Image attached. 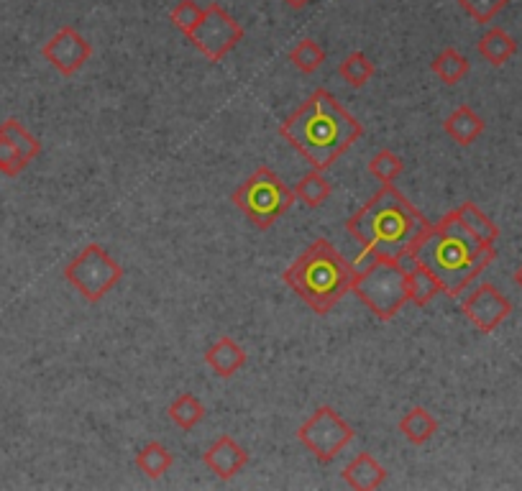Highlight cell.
<instances>
[{"instance_id": "8", "label": "cell", "mask_w": 522, "mask_h": 491, "mask_svg": "<svg viewBox=\"0 0 522 491\" xmlns=\"http://www.w3.org/2000/svg\"><path fill=\"white\" fill-rule=\"evenodd\" d=\"M356 430L333 410L331 405H323L302 422L297 430L300 440L320 463H333L343 453L346 445L354 443Z\"/></svg>"}, {"instance_id": "5", "label": "cell", "mask_w": 522, "mask_h": 491, "mask_svg": "<svg viewBox=\"0 0 522 491\" xmlns=\"http://www.w3.org/2000/svg\"><path fill=\"white\" fill-rule=\"evenodd\" d=\"M351 292L374 318L389 323L410 302L407 269L397 259H372L364 269H356Z\"/></svg>"}, {"instance_id": "30", "label": "cell", "mask_w": 522, "mask_h": 491, "mask_svg": "<svg viewBox=\"0 0 522 491\" xmlns=\"http://www.w3.org/2000/svg\"><path fill=\"white\" fill-rule=\"evenodd\" d=\"M26 167H29V162L21 156V151L0 133V172L6 177H18Z\"/></svg>"}, {"instance_id": "2", "label": "cell", "mask_w": 522, "mask_h": 491, "mask_svg": "<svg viewBox=\"0 0 522 491\" xmlns=\"http://www.w3.org/2000/svg\"><path fill=\"white\" fill-rule=\"evenodd\" d=\"M279 136L310 167L328 172L364 136V126L320 87L279 126Z\"/></svg>"}, {"instance_id": "32", "label": "cell", "mask_w": 522, "mask_h": 491, "mask_svg": "<svg viewBox=\"0 0 522 491\" xmlns=\"http://www.w3.org/2000/svg\"><path fill=\"white\" fill-rule=\"evenodd\" d=\"M512 279H515V284H517V287L522 289V264L517 266V272H515V277H512Z\"/></svg>"}, {"instance_id": "3", "label": "cell", "mask_w": 522, "mask_h": 491, "mask_svg": "<svg viewBox=\"0 0 522 491\" xmlns=\"http://www.w3.org/2000/svg\"><path fill=\"white\" fill-rule=\"evenodd\" d=\"M407 259L425 266L441 282L443 295L459 297L497 259V249L476 241L451 210L412 246Z\"/></svg>"}, {"instance_id": "11", "label": "cell", "mask_w": 522, "mask_h": 491, "mask_svg": "<svg viewBox=\"0 0 522 491\" xmlns=\"http://www.w3.org/2000/svg\"><path fill=\"white\" fill-rule=\"evenodd\" d=\"M461 312L471 325L482 333H494L499 325L512 315V302L499 292L494 284H479V287L461 302Z\"/></svg>"}, {"instance_id": "4", "label": "cell", "mask_w": 522, "mask_h": 491, "mask_svg": "<svg viewBox=\"0 0 522 491\" xmlns=\"http://www.w3.org/2000/svg\"><path fill=\"white\" fill-rule=\"evenodd\" d=\"M356 266L343 259L328 238H315L285 269L282 282L300 297L315 315H328L351 292Z\"/></svg>"}, {"instance_id": "22", "label": "cell", "mask_w": 522, "mask_h": 491, "mask_svg": "<svg viewBox=\"0 0 522 491\" xmlns=\"http://www.w3.org/2000/svg\"><path fill=\"white\" fill-rule=\"evenodd\" d=\"M167 415H169V420L177 425V428L185 430V433H190V430H195L200 422H203L205 405L192 392H185L167 407Z\"/></svg>"}, {"instance_id": "31", "label": "cell", "mask_w": 522, "mask_h": 491, "mask_svg": "<svg viewBox=\"0 0 522 491\" xmlns=\"http://www.w3.org/2000/svg\"><path fill=\"white\" fill-rule=\"evenodd\" d=\"M282 3H285V6H290L292 11H302V8L310 6L313 0H282Z\"/></svg>"}, {"instance_id": "16", "label": "cell", "mask_w": 522, "mask_h": 491, "mask_svg": "<svg viewBox=\"0 0 522 491\" xmlns=\"http://www.w3.org/2000/svg\"><path fill=\"white\" fill-rule=\"evenodd\" d=\"M453 215L459 218L461 226H464L479 243H484V246H494V243H497V223H494L487 213H482V208H476V203H464L461 208L453 210Z\"/></svg>"}, {"instance_id": "12", "label": "cell", "mask_w": 522, "mask_h": 491, "mask_svg": "<svg viewBox=\"0 0 522 491\" xmlns=\"http://www.w3.org/2000/svg\"><path fill=\"white\" fill-rule=\"evenodd\" d=\"M203 463L221 481H231L249 466V453H246L244 445L236 443L231 435H221V438L215 440L208 451L203 453Z\"/></svg>"}, {"instance_id": "26", "label": "cell", "mask_w": 522, "mask_h": 491, "mask_svg": "<svg viewBox=\"0 0 522 491\" xmlns=\"http://www.w3.org/2000/svg\"><path fill=\"white\" fill-rule=\"evenodd\" d=\"M374 72H377V64L366 57L364 52L348 54V57L341 62V67H338V75H341L351 87L369 85V80L374 77Z\"/></svg>"}, {"instance_id": "29", "label": "cell", "mask_w": 522, "mask_h": 491, "mask_svg": "<svg viewBox=\"0 0 522 491\" xmlns=\"http://www.w3.org/2000/svg\"><path fill=\"white\" fill-rule=\"evenodd\" d=\"M459 6L476 24H492L494 18L510 6V0H459Z\"/></svg>"}, {"instance_id": "24", "label": "cell", "mask_w": 522, "mask_h": 491, "mask_svg": "<svg viewBox=\"0 0 522 491\" xmlns=\"http://www.w3.org/2000/svg\"><path fill=\"white\" fill-rule=\"evenodd\" d=\"M0 133L21 151V156H24L29 164L41 154V141L36 139V136H31L24 123L16 121V118H6V121L0 123Z\"/></svg>"}, {"instance_id": "1", "label": "cell", "mask_w": 522, "mask_h": 491, "mask_svg": "<svg viewBox=\"0 0 522 491\" xmlns=\"http://www.w3.org/2000/svg\"><path fill=\"white\" fill-rule=\"evenodd\" d=\"M346 228L361 246V266L372 259H407L433 223L395 185H382L346 220Z\"/></svg>"}, {"instance_id": "9", "label": "cell", "mask_w": 522, "mask_h": 491, "mask_svg": "<svg viewBox=\"0 0 522 491\" xmlns=\"http://www.w3.org/2000/svg\"><path fill=\"white\" fill-rule=\"evenodd\" d=\"M246 36L244 26L233 21L231 13L221 3H210L203 13V21L192 31V47L198 49L208 62H221Z\"/></svg>"}, {"instance_id": "18", "label": "cell", "mask_w": 522, "mask_h": 491, "mask_svg": "<svg viewBox=\"0 0 522 491\" xmlns=\"http://www.w3.org/2000/svg\"><path fill=\"white\" fill-rule=\"evenodd\" d=\"M400 433L405 435L412 445H425L438 433V420H435L433 412H428L425 407H412L400 420Z\"/></svg>"}, {"instance_id": "20", "label": "cell", "mask_w": 522, "mask_h": 491, "mask_svg": "<svg viewBox=\"0 0 522 491\" xmlns=\"http://www.w3.org/2000/svg\"><path fill=\"white\" fill-rule=\"evenodd\" d=\"M174 456L169 453V448L159 440H149V443L136 453V468H139L141 474L149 476V479H162L167 474L169 468H172Z\"/></svg>"}, {"instance_id": "17", "label": "cell", "mask_w": 522, "mask_h": 491, "mask_svg": "<svg viewBox=\"0 0 522 491\" xmlns=\"http://www.w3.org/2000/svg\"><path fill=\"white\" fill-rule=\"evenodd\" d=\"M476 49H479L482 59H487L492 67H502V64H507L517 54V41L512 39L505 29L492 26V29L479 39Z\"/></svg>"}, {"instance_id": "23", "label": "cell", "mask_w": 522, "mask_h": 491, "mask_svg": "<svg viewBox=\"0 0 522 491\" xmlns=\"http://www.w3.org/2000/svg\"><path fill=\"white\" fill-rule=\"evenodd\" d=\"M331 195H333L331 180H328L323 172H318V169L305 174V177L295 185V197L310 210L320 208V205H323Z\"/></svg>"}, {"instance_id": "10", "label": "cell", "mask_w": 522, "mask_h": 491, "mask_svg": "<svg viewBox=\"0 0 522 491\" xmlns=\"http://www.w3.org/2000/svg\"><path fill=\"white\" fill-rule=\"evenodd\" d=\"M41 54H44V59L52 64L59 75L72 77L90 62V57H93V44H90L75 26H62V29L41 47Z\"/></svg>"}, {"instance_id": "27", "label": "cell", "mask_w": 522, "mask_h": 491, "mask_svg": "<svg viewBox=\"0 0 522 491\" xmlns=\"http://www.w3.org/2000/svg\"><path fill=\"white\" fill-rule=\"evenodd\" d=\"M405 169V162L392 149H382L369 159V174L382 185H395V180Z\"/></svg>"}, {"instance_id": "21", "label": "cell", "mask_w": 522, "mask_h": 491, "mask_svg": "<svg viewBox=\"0 0 522 491\" xmlns=\"http://www.w3.org/2000/svg\"><path fill=\"white\" fill-rule=\"evenodd\" d=\"M430 70H433V75L438 77L443 85H459V82L469 75L471 64L459 49L448 47L430 62Z\"/></svg>"}, {"instance_id": "14", "label": "cell", "mask_w": 522, "mask_h": 491, "mask_svg": "<svg viewBox=\"0 0 522 491\" xmlns=\"http://www.w3.org/2000/svg\"><path fill=\"white\" fill-rule=\"evenodd\" d=\"M343 481L356 491H374L387 481V468L372 453H359L343 468Z\"/></svg>"}, {"instance_id": "25", "label": "cell", "mask_w": 522, "mask_h": 491, "mask_svg": "<svg viewBox=\"0 0 522 491\" xmlns=\"http://www.w3.org/2000/svg\"><path fill=\"white\" fill-rule=\"evenodd\" d=\"M290 62L297 72H302V75H313V72H318L320 67H323L325 49L320 47L315 39H302L292 47Z\"/></svg>"}, {"instance_id": "15", "label": "cell", "mask_w": 522, "mask_h": 491, "mask_svg": "<svg viewBox=\"0 0 522 491\" xmlns=\"http://www.w3.org/2000/svg\"><path fill=\"white\" fill-rule=\"evenodd\" d=\"M443 131L459 146H471L484 133V121L476 116V110L471 105H459L443 121Z\"/></svg>"}, {"instance_id": "19", "label": "cell", "mask_w": 522, "mask_h": 491, "mask_svg": "<svg viewBox=\"0 0 522 491\" xmlns=\"http://www.w3.org/2000/svg\"><path fill=\"white\" fill-rule=\"evenodd\" d=\"M438 295H443L441 282H438L425 266L412 264V269H407V297H410L412 305L425 307Z\"/></svg>"}, {"instance_id": "6", "label": "cell", "mask_w": 522, "mask_h": 491, "mask_svg": "<svg viewBox=\"0 0 522 491\" xmlns=\"http://www.w3.org/2000/svg\"><path fill=\"white\" fill-rule=\"evenodd\" d=\"M231 200L251 220V226L269 231L295 205L297 197L295 190L287 187L277 172L269 167H256L254 174L233 190Z\"/></svg>"}, {"instance_id": "13", "label": "cell", "mask_w": 522, "mask_h": 491, "mask_svg": "<svg viewBox=\"0 0 522 491\" xmlns=\"http://www.w3.org/2000/svg\"><path fill=\"white\" fill-rule=\"evenodd\" d=\"M246 361H249V353L244 351L241 343L233 341L231 336H221L213 346L205 351V364L210 366L218 379H231L238 371L244 369Z\"/></svg>"}, {"instance_id": "28", "label": "cell", "mask_w": 522, "mask_h": 491, "mask_svg": "<svg viewBox=\"0 0 522 491\" xmlns=\"http://www.w3.org/2000/svg\"><path fill=\"white\" fill-rule=\"evenodd\" d=\"M203 13L205 8H200L195 0H180V3H174V8L169 11V21H172L174 29L190 39L192 31L198 29V24L203 21Z\"/></svg>"}, {"instance_id": "7", "label": "cell", "mask_w": 522, "mask_h": 491, "mask_svg": "<svg viewBox=\"0 0 522 491\" xmlns=\"http://www.w3.org/2000/svg\"><path fill=\"white\" fill-rule=\"evenodd\" d=\"M64 279L85 297L87 302H100L111 295L113 287L123 279V266L103 246L90 243L70 264L64 266Z\"/></svg>"}]
</instances>
